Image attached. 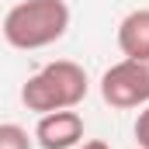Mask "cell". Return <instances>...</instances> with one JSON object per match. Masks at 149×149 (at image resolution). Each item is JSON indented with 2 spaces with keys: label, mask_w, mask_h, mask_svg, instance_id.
<instances>
[{
  "label": "cell",
  "mask_w": 149,
  "mask_h": 149,
  "mask_svg": "<svg viewBox=\"0 0 149 149\" xmlns=\"http://www.w3.org/2000/svg\"><path fill=\"white\" fill-rule=\"evenodd\" d=\"M70 28L66 0H21L3 14V42L21 52L56 45Z\"/></svg>",
  "instance_id": "obj_1"
},
{
  "label": "cell",
  "mask_w": 149,
  "mask_h": 149,
  "mask_svg": "<svg viewBox=\"0 0 149 149\" xmlns=\"http://www.w3.org/2000/svg\"><path fill=\"white\" fill-rule=\"evenodd\" d=\"M87 90H90L87 70L73 59H56V63H45L35 76H28V83L21 87V101L28 111L49 114L76 108L87 97Z\"/></svg>",
  "instance_id": "obj_2"
},
{
  "label": "cell",
  "mask_w": 149,
  "mask_h": 149,
  "mask_svg": "<svg viewBox=\"0 0 149 149\" xmlns=\"http://www.w3.org/2000/svg\"><path fill=\"white\" fill-rule=\"evenodd\" d=\"M101 97L118 111L149 104V59H121L101 76Z\"/></svg>",
  "instance_id": "obj_3"
},
{
  "label": "cell",
  "mask_w": 149,
  "mask_h": 149,
  "mask_svg": "<svg viewBox=\"0 0 149 149\" xmlns=\"http://www.w3.org/2000/svg\"><path fill=\"white\" fill-rule=\"evenodd\" d=\"M83 118L66 108V111H49V114H38V125H35V142L42 149H76L83 142Z\"/></svg>",
  "instance_id": "obj_4"
},
{
  "label": "cell",
  "mask_w": 149,
  "mask_h": 149,
  "mask_svg": "<svg viewBox=\"0 0 149 149\" xmlns=\"http://www.w3.org/2000/svg\"><path fill=\"white\" fill-rule=\"evenodd\" d=\"M118 49L128 59H149V7H139L121 17L118 24Z\"/></svg>",
  "instance_id": "obj_5"
},
{
  "label": "cell",
  "mask_w": 149,
  "mask_h": 149,
  "mask_svg": "<svg viewBox=\"0 0 149 149\" xmlns=\"http://www.w3.org/2000/svg\"><path fill=\"white\" fill-rule=\"evenodd\" d=\"M0 149H31L28 128H21V125H14V121H3V125H0Z\"/></svg>",
  "instance_id": "obj_6"
},
{
  "label": "cell",
  "mask_w": 149,
  "mask_h": 149,
  "mask_svg": "<svg viewBox=\"0 0 149 149\" xmlns=\"http://www.w3.org/2000/svg\"><path fill=\"white\" fill-rule=\"evenodd\" d=\"M135 142H139V149H149V104L135 118Z\"/></svg>",
  "instance_id": "obj_7"
},
{
  "label": "cell",
  "mask_w": 149,
  "mask_h": 149,
  "mask_svg": "<svg viewBox=\"0 0 149 149\" xmlns=\"http://www.w3.org/2000/svg\"><path fill=\"white\" fill-rule=\"evenodd\" d=\"M76 149H111L108 142H101V139H90V142H80Z\"/></svg>",
  "instance_id": "obj_8"
}]
</instances>
